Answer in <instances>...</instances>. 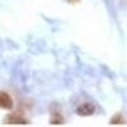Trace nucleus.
<instances>
[{"label": "nucleus", "mask_w": 127, "mask_h": 127, "mask_svg": "<svg viewBox=\"0 0 127 127\" xmlns=\"http://www.w3.org/2000/svg\"><path fill=\"white\" fill-rule=\"evenodd\" d=\"M13 107V100L10 95L5 92H0V108L4 109H10Z\"/></svg>", "instance_id": "obj_1"}, {"label": "nucleus", "mask_w": 127, "mask_h": 127, "mask_svg": "<svg viewBox=\"0 0 127 127\" xmlns=\"http://www.w3.org/2000/svg\"><path fill=\"white\" fill-rule=\"evenodd\" d=\"M95 108H94V105L90 104V103H84L83 105H80V107H78L76 109V113L79 116H92L94 113Z\"/></svg>", "instance_id": "obj_2"}, {"label": "nucleus", "mask_w": 127, "mask_h": 127, "mask_svg": "<svg viewBox=\"0 0 127 127\" xmlns=\"http://www.w3.org/2000/svg\"><path fill=\"white\" fill-rule=\"evenodd\" d=\"M5 123H12V125H27L28 122L22 118V117H19V116H8V117L5 118Z\"/></svg>", "instance_id": "obj_3"}, {"label": "nucleus", "mask_w": 127, "mask_h": 127, "mask_svg": "<svg viewBox=\"0 0 127 127\" xmlns=\"http://www.w3.org/2000/svg\"><path fill=\"white\" fill-rule=\"evenodd\" d=\"M111 123L116 125V123H123V118L121 117V116H116V117H113L111 120Z\"/></svg>", "instance_id": "obj_4"}, {"label": "nucleus", "mask_w": 127, "mask_h": 127, "mask_svg": "<svg viewBox=\"0 0 127 127\" xmlns=\"http://www.w3.org/2000/svg\"><path fill=\"white\" fill-rule=\"evenodd\" d=\"M70 3H76V1H79V0H69Z\"/></svg>", "instance_id": "obj_5"}]
</instances>
